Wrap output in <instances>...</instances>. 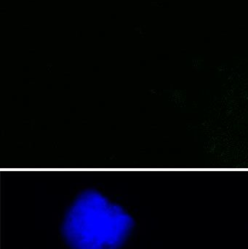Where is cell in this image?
<instances>
[{
  "label": "cell",
  "mask_w": 248,
  "mask_h": 249,
  "mask_svg": "<svg viewBox=\"0 0 248 249\" xmlns=\"http://www.w3.org/2000/svg\"><path fill=\"white\" fill-rule=\"evenodd\" d=\"M133 219L96 193L79 197L66 213L62 233L71 249H118L131 234Z\"/></svg>",
  "instance_id": "obj_1"
}]
</instances>
